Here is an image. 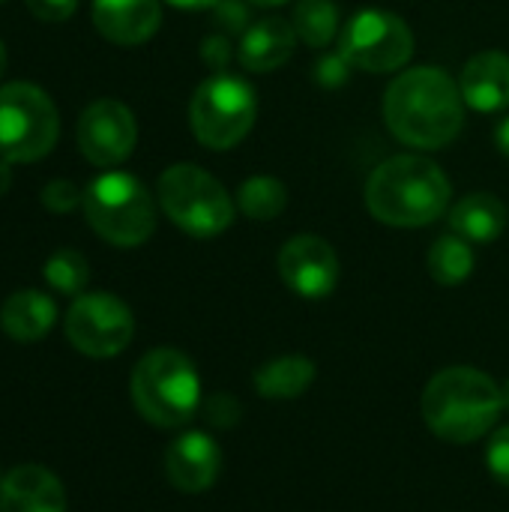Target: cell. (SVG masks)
I'll list each match as a JSON object with an SVG mask.
<instances>
[{"mask_svg":"<svg viewBox=\"0 0 509 512\" xmlns=\"http://www.w3.org/2000/svg\"><path fill=\"white\" fill-rule=\"evenodd\" d=\"M3 69H6V48H3V42H0V75H3Z\"/></svg>","mask_w":509,"mask_h":512,"instance_id":"cell-35","label":"cell"},{"mask_svg":"<svg viewBox=\"0 0 509 512\" xmlns=\"http://www.w3.org/2000/svg\"><path fill=\"white\" fill-rule=\"evenodd\" d=\"M132 402L138 414L159 429L186 426L201 405V381L192 360L174 348L144 354L132 372Z\"/></svg>","mask_w":509,"mask_h":512,"instance_id":"cell-4","label":"cell"},{"mask_svg":"<svg viewBox=\"0 0 509 512\" xmlns=\"http://www.w3.org/2000/svg\"><path fill=\"white\" fill-rule=\"evenodd\" d=\"M81 207L90 228L120 249L141 246L156 231V204L147 186L126 171H108L90 180Z\"/></svg>","mask_w":509,"mask_h":512,"instance_id":"cell-5","label":"cell"},{"mask_svg":"<svg viewBox=\"0 0 509 512\" xmlns=\"http://www.w3.org/2000/svg\"><path fill=\"white\" fill-rule=\"evenodd\" d=\"M348 69H351V66L345 63L342 54H330V57H324V60L318 63L315 78H318L321 84H327V87H339V84L348 81Z\"/></svg>","mask_w":509,"mask_h":512,"instance_id":"cell-28","label":"cell"},{"mask_svg":"<svg viewBox=\"0 0 509 512\" xmlns=\"http://www.w3.org/2000/svg\"><path fill=\"white\" fill-rule=\"evenodd\" d=\"M504 411L501 387L480 369L450 366L423 390V420L447 444H474L495 429Z\"/></svg>","mask_w":509,"mask_h":512,"instance_id":"cell-3","label":"cell"},{"mask_svg":"<svg viewBox=\"0 0 509 512\" xmlns=\"http://www.w3.org/2000/svg\"><path fill=\"white\" fill-rule=\"evenodd\" d=\"M93 24L114 45H141L162 24L159 0H93Z\"/></svg>","mask_w":509,"mask_h":512,"instance_id":"cell-15","label":"cell"},{"mask_svg":"<svg viewBox=\"0 0 509 512\" xmlns=\"http://www.w3.org/2000/svg\"><path fill=\"white\" fill-rule=\"evenodd\" d=\"M60 135V117L51 96L27 81L0 87V156L9 162H36L48 156Z\"/></svg>","mask_w":509,"mask_h":512,"instance_id":"cell-8","label":"cell"},{"mask_svg":"<svg viewBox=\"0 0 509 512\" xmlns=\"http://www.w3.org/2000/svg\"><path fill=\"white\" fill-rule=\"evenodd\" d=\"M450 195L447 174L426 156H393L366 180L369 213L393 228L432 225L450 207Z\"/></svg>","mask_w":509,"mask_h":512,"instance_id":"cell-2","label":"cell"},{"mask_svg":"<svg viewBox=\"0 0 509 512\" xmlns=\"http://www.w3.org/2000/svg\"><path fill=\"white\" fill-rule=\"evenodd\" d=\"M57 321V306L48 294L24 288L6 297L0 309V327L15 342H39L51 333Z\"/></svg>","mask_w":509,"mask_h":512,"instance_id":"cell-18","label":"cell"},{"mask_svg":"<svg viewBox=\"0 0 509 512\" xmlns=\"http://www.w3.org/2000/svg\"><path fill=\"white\" fill-rule=\"evenodd\" d=\"M90 279L87 258L75 249H60L45 261V282L60 294H78Z\"/></svg>","mask_w":509,"mask_h":512,"instance_id":"cell-24","label":"cell"},{"mask_svg":"<svg viewBox=\"0 0 509 512\" xmlns=\"http://www.w3.org/2000/svg\"><path fill=\"white\" fill-rule=\"evenodd\" d=\"M450 228L471 243H492L507 228V204L492 192H471L453 204Z\"/></svg>","mask_w":509,"mask_h":512,"instance_id":"cell-19","label":"cell"},{"mask_svg":"<svg viewBox=\"0 0 509 512\" xmlns=\"http://www.w3.org/2000/svg\"><path fill=\"white\" fill-rule=\"evenodd\" d=\"M495 144H498V153L509 159V117H504V120L495 126Z\"/></svg>","mask_w":509,"mask_h":512,"instance_id":"cell-31","label":"cell"},{"mask_svg":"<svg viewBox=\"0 0 509 512\" xmlns=\"http://www.w3.org/2000/svg\"><path fill=\"white\" fill-rule=\"evenodd\" d=\"M138 141L135 114L117 99H96L81 111L78 120V150L87 162L99 168H114L126 162Z\"/></svg>","mask_w":509,"mask_h":512,"instance_id":"cell-11","label":"cell"},{"mask_svg":"<svg viewBox=\"0 0 509 512\" xmlns=\"http://www.w3.org/2000/svg\"><path fill=\"white\" fill-rule=\"evenodd\" d=\"M237 207L243 210V216H249L255 222H270V219L282 216V210L288 207V189L276 177L255 174L240 183Z\"/></svg>","mask_w":509,"mask_h":512,"instance_id":"cell-22","label":"cell"},{"mask_svg":"<svg viewBox=\"0 0 509 512\" xmlns=\"http://www.w3.org/2000/svg\"><path fill=\"white\" fill-rule=\"evenodd\" d=\"M294 45H297V33L291 21L261 18L243 30L237 57L249 72H273L294 54Z\"/></svg>","mask_w":509,"mask_h":512,"instance_id":"cell-17","label":"cell"},{"mask_svg":"<svg viewBox=\"0 0 509 512\" xmlns=\"http://www.w3.org/2000/svg\"><path fill=\"white\" fill-rule=\"evenodd\" d=\"M459 84L438 66H417L396 75L384 93V123L408 147L441 150L465 123Z\"/></svg>","mask_w":509,"mask_h":512,"instance_id":"cell-1","label":"cell"},{"mask_svg":"<svg viewBox=\"0 0 509 512\" xmlns=\"http://www.w3.org/2000/svg\"><path fill=\"white\" fill-rule=\"evenodd\" d=\"M207 414H210V423H213V426L228 429V426H234V420L240 417V408H237V402H234L228 393H222V396H216V399L207 405Z\"/></svg>","mask_w":509,"mask_h":512,"instance_id":"cell-29","label":"cell"},{"mask_svg":"<svg viewBox=\"0 0 509 512\" xmlns=\"http://www.w3.org/2000/svg\"><path fill=\"white\" fill-rule=\"evenodd\" d=\"M501 393H504V408H507V411H509V381H507V384H504V387H501Z\"/></svg>","mask_w":509,"mask_h":512,"instance_id":"cell-36","label":"cell"},{"mask_svg":"<svg viewBox=\"0 0 509 512\" xmlns=\"http://www.w3.org/2000/svg\"><path fill=\"white\" fill-rule=\"evenodd\" d=\"M486 465H489V474L509 489V426L492 435L486 447Z\"/></svg>","mask_w":509,"mask_h":512,"instance_id":"cell-26","label":"cell"},{"mask_svg":"<svg viewBox=\"0 0 509 512\" xmlns=\"http://www.w3.org/2000/svg\"><path fill=\"white\" fill-rule=\"evenodd\" d=\"M294 33L309 48H327L339 33V9L333 0H300L294 6Z\"/></svg>","mask_w":509,"mask_h":512,"instance_id":"cell-23","label":"cell"},{"mask_svg":"<svg viewBox=\"0 0 509 512\" xmlns=\"http://www.w3.org/2000/svg\"><path fill=\"white\" fill-rule=\"evenodd\" d=\"M459 90L474 111H504L509 105V54H474L459 75Z\"/></svg>","mask_w":509,"mask_h":512,"instance_id":"cell-16","label":"cell"},{"mask_svg":"<svg viewBox=\"0 0 509 512\" xmlns=\"http://www.w3.org/2000/svg\"><path fill=\"white\" fill-rule=\"evenodd\" d=\"M159 207L162 213L189 237L210 240L228 231L234 222V201L225 186L192 162L165 168L159 177Z\"/></svg>","mask_w":509,"mask_h":512,"instance_id":"cell-6","label":"cell"},{"mask_svg":"<svg viewBox=\"0 0 509 512\" xmlns=\"http://www.w3.org/2000/svg\"><path fill=\"white\" fill-rule=\"evenodd\" d=\"M168 3L177 9H213V6H219V0H168Z\"/></svg>","mask_w":509,"mask_h":512,"instance_id":"cell-32","label":"cell"},{"mask_svg":"<svg viewBox=\"0 0 509 512\" xmlns=\"http://www.w3.org/2000/svg\"><path fill=\"white\" fill-rule=\"evenodd\" d=\"M315 372L318 369L309 357H300V354L276 357L255 372V390H258V396L276 399V402L300 399L312 387Z\"/></svg>","mask_w":509,"mask_h":512,"instance_id":"cell-20","label":"cell"},{"mask_svg":"<svg viewBox=\"0 0 509 512\" xmlns=\"http://www.w3.org/2000/svg\"><path fill=\"white\" fill-rule=\"evenodd\" d=\"M252 6H282V3H288V0H249Z\"/></svg>","mask_w":509,"mask_h":512,"instance_id":"cell-34","label":"cell"},{"mask_svg":"<svg viewBox=\"0 0 509 512\" xmlns=\"http://www.w3.org/2000/svg\"><path fill=\"white\" fill-rule=\"evenodd\" d=\"M279 276L294 294L321 300L339 282V255L324 237L297 234L279 252Z\"/></svg>","mask_w":509,"mask_h":512,"instance_id":"cell-12","label":"cell"},{"mask_svg":"<svg viewBox=\"0 0 509 512\" xmlns=\"http://www.w3.org/2000/svg\"><path fill=\"white\" fill-rule=\"evenodd\" d=\"M219 468H222V453L216 441L204 432L180 435L165 453V474L171 486L186 495L207 492L219 480Z\"/></svg>","mask_w":509,"mask_h":512,"instance_id":"cell-13","label":"cell"},{"mask_svg":"<svg viewBox=\"0 0 509 512\" xmlns=\"http://www.w3.org/2000/svg\"><path fill=\"white\" fill-rule=\"evenodd\" d=\"M39 198H42L45 210H51V213H72L78 204H84V192L69 180H51Z\"/></svg>","mask_w":509,"mask_h":512,"instance_id":"cell-25","label":"cell"},{"mask_svg":"<svg viewBox=\"0 0 509 512\" xmlns=\"http://www.w3.org/2000/svg\"><path fill=\"white\" fill-rule=\"evenodd\" d=\"M339 54L351 69L372 75L402 69L414 54V33L396 12L363 9L339 33Z\"/></svg>","mask_w":509,"mask_h":512,"instance_id":"cell-9","label":"cell"},{"mask_svg":"<svg viewBox=\"0 0 509 512\" xmlns=\"http://www.w3.org/2000/svg\"><path fill=\"white\" fill-rule=\"evenodd\" d=\"M429 273L438 285H462L474 273V252L465 237L444 234L429 246Z\"/></svg>","mask_w":509,"mask_h":512,"instance_id":"cell-21","label":"cell"},{"mask_svg":"<svg viewBox=\"0 0 509 512\" xmlns=\"http://www.w3.org/2000/svg\"><path fill=\"white\" fill-rule=\"evenodd\" d=\"M216 12H219V21H222L225 27H234V30H237L240 24H246V6L237 3V0H219Z\"/></svg>","mask_w":509,"mask_h":512,"instance_id":"cell-30","label":"cell"},{"mask_svg":"<svg viewBox=\"0 0 509 512\" xmlns=\"http://www.w3.org/2000/svg\"><path fill=\"white\" fill-rule=\"evenodd\" d=\"M258 117V99L249 81L216 72L201 81L189 102V126L207 150L237 147Z\"/></svg>","mask_w":509,"mask_h":512,"instance_id":"cell-7","label":"cell"},{"mask_svg":"<svg viewBox=\"0 0 509 512\" xmlns=\"http://www.w3.org/2000/svg\"><path fill=\"white\" fill-rule=\"evenodd\" d=\"M0 512H66L63 483L42 465H18L0 480Z\"/></svg>","mask_w":509,"mask_h":512,"instance_id":"cell-14","label":"cell"},{"mask_svg":"<svg viewBox=\"0 0 509 512\" xmlns=\"http://www.w3.org/2000/svg\"><path fill=\"white\" fill-rule=\"evenodd\" d=\"M66 339L78 354L108 360L117 357L135 336L129 306L114 294H81L66 312Z\"/></svg>","mask_w":509,"mask_h":512,"instance_id":"cell-10","label":"cell"},{"mask_svg":"<svg viewBox=\"0 0 509 512\" xmlns=\"http://www.w3.org/2000/svg\"><path fill=\"white\" fill-rule=\"evenodd\" d=\"M9 165H12V162L0 156V195H6V189L12 186V168H9Z\"/></svg>","mask_w":509,"mask_h":512,"instance_id":"cell-33","label":"cell"},{"mask_svg":"<svg viewBox=\"0 0 509 512\" xmlns=\"http://www.w3.org/2000/svg\"><path fill=\"white\" fill-rule=\"evenodd\" d=\"M24 3L39 21H48V24L72 18V12L78 9V0H24Z\"/></svg>","mask_w":509,"mask_h":512,"instance_id":"cell-27","label":"cell"}]
</instances>
